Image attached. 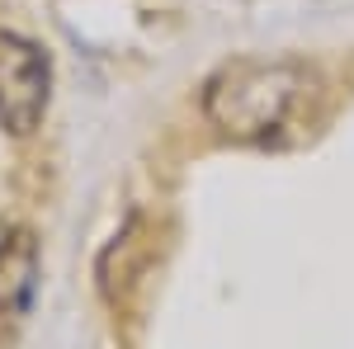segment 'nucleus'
I'll return each instance as SVG.
<instances>
[{
    "label": "nucleus",
    "instance_id": "nucleus-1",
    "mask_svg": "<svg viewBox=\"0 0 354 349\" xmlns=\"http://www.w3.org/2000/svg\"><path fill=\"white\" fill-rule=\"evenodd\" d=\"M307 81L293 57H236L203 81V118L232 142H265L293 118Z\"/></svg>",
    "mask_w": 354,
    "mask_h": 349
},
{
    "label": "nucleus",
    "instance_id": "nucleus-2",
    "mask_svg": "<svg viewBox=\"0 0 354 349\" xmlns=\"http://www.w3.org/2000/svg\"><path fill=\"white\" fill-rule=\"evenodd\" d=\"M53 104V57L33 38L0 28V128L28 137Z\"/></svg>",
    "mask_w": 354,
    "mask_h": 349
},
{
    "label": "nucleus",
    "instance_id": "nucleus-3",
    "mask_svg": "<svg viewBox=\"0 0 354 349\" xmlns=\"http://www.w3.org/2000/svg\"><path fill=\"white\" fill-rule=\"evenodd\" d=\"M38 293V241L28 232L0 236V326L19 321Z\"/></svg>",
    "mask_w": 354,
    "mask_h": 349
}]
</instances>
